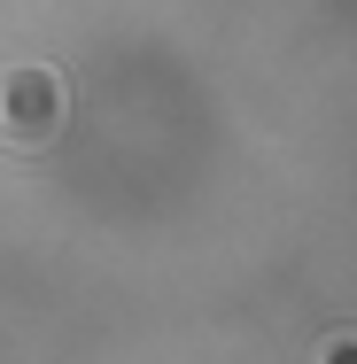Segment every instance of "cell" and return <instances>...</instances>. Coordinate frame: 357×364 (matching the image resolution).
Here are the masks:
<instances>
[{
  "mask_svg": "<svg viewBox=\"0 0 357 364\" xmlns=\"http://www.w3.org/2000/svg\"><path fill=\"white\" fill-rule=\"evenodd\" d=\"M319 364H357V333H342V341H326V349H319Z\"/></svg>",
  "mask_w": 357,
  "mask_h": 364,
  "instance_id": "obj_2",
  "label": "cell"
},
{
  "mask_svg": "<svg viewBox=\"0 0 357 364\" xmlns=\"http://www.w3.org/2000/svg\"><path fill=\"white\" fill-rule=\"evenodd\" d=\"M63 124H71V93L55 70H39V63L0 70V147L8 155H47L63 140Z\"/></svg>",
  "mask_w": 357,
  "mask_h": 364,
  "instance_id": "obj_1",
  "label": "cell"
}]
</instances>
